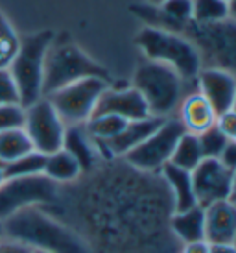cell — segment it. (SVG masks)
<instances>
[{"label": "cell", "mask_w": 236, "mask_h": 253, "mask_svg": "<svg viewBox=\"0 0 236 253\" xmlns=\"http://www.w3.org/2000/svg\"><path fill=\"white\" fill-rule=\"evenodd\" d=\"M83 78H102L109 82V72L94 59H90L74 42H69L67 39L56 41L54 37L44 59L42 96H48Z\"/></svg>", "instance_id": "cell-4"}, {"label": "cell", "mask_w": 236, "mask_h": 253, "mask_svg": "<svg viewBox=\"0 0 236 253\" xmlns=\"http://www.w3.org/2000/svg\"><path fill=\"white\" fill-rule=\"evenodd\" d=\"M220 161H222L229 170H233V172H235V170H236V141L227 142V146H225V150H223Z\"/></svg>", "instance_id": "cell-33"}, {"label": "cell", "mask_w": 236, "mask_h": 253, "mask_svg": "<svg viewBox=\"0 0 236 253\" xmlns=\"http://www.w3.org/2000/svg\"><path fill=\"white\" fill-rule=\"evenodd\" d=\"M160 177L164 179L170 196H172V204H174V211H185L197 205L194 194V185H192V174L188 170H183L175 167L172 163H166L160 169Z\"/></svg>", "instance_id": "cell-17"}, {"label": "cell", "mask_w": 236, "mask_h": 253, "mask_svg": "<svg viewBox=\"0 0 236 253\" xmlns=\"http://www.w3.org/2000/svg\"><path fill=\"white\" fill-rule=\"evenodd\" d=\"M227 202L236 207V170L233 172V181H231V190H229V196H227Z\"/></svg>", "instance_id": "cell-36"}, {"label": "cell", "mask_w": 236, "mask_h": 253, "mask_svg": "<svg viewBox=\"0 0 236 253\" xmlns=\"http://www.w3.org/2000/svg\"><path fill=\"white\" fill-rule=\"evenodd\" d=\"M185 131L187 129L177 117H168L146 141H142L137 148H133L122 159L125 163H129L133 169L159 174L160 169L166 163H170L175 144Z\"/></svg>", "instance_id": "cell-9"}, {"label": "cell", "mask_w": 236, "mask_h": 253, "mask_svg": "<svg viewBox=\"0 0 236 253\" xmlns=\"http://www.w3.org/2000/svg\"><path fill=\"white\" fill-rule=\"evenodd\" d=\"M34 146H32V141L24 131V127L0 131V163H4V167L7 163L30 154Z\"/></svg>", "instance_id": "cell-22"}, {"label": "cell", "mask_w": 236, "mask_h": 253, "mask_svg": "<svg viewBox=\"0 0 236 253\" xmlns=\"http://www.w3.org/2000/svg\"><path fill=\"white\" fill-rule=\"evenodd\" d=\"M208 253H236L235 244H208Z\"/></svg>", "instance_id": "cell-35"}, {"label": "cell", "mask_w": 236, "mask_h": 253, "mask_svg": "<svg viewBox=\"0 0 236 253\" xmlns=\"http://www.w3.org/2000/svg\"><path fill=\"white\" fill-rule=\"evenodd\" d=\"M104 113L118 115L125 120H139L150 117L146 102L135 87H122V89L107 87L94 109V115H104Z\"/></svg>", "instance_id": "cell-13"}, {"label": "cell", "mask_w": 236, "mask_h": 253, "mask_svg": "<svg viewBox=\"0 0 236 253\" xmlns=\"http://www.w3.org/2000/svg\"><path fill=\"white\" fill-rule=\"evenodd\" d=\"M159 11L168 21L187 22L192 19V0H166Z\"/></svg>", "instance_id": "cell-28"}, {"label": "cell", "mask_w": 236, "mask_h": 253, "mask_svg": "<svg viewBox=\"0 0 236 253\" xmlns=\"http://www.w3.org/2000/svg\"><path fill=\"white\" fill-rule=\"evenodd\" d=\"M205 209V242L207 244H235L236 207L227 200L203 207Z\"/></svg>", "instance_id": "cell-15"}, {"label": "cell", "mask_w": 236, "mask_h": 253, "mask_svg": "<svg viewBox=\"0 0 236 253\" xmlns=\"http://www.w3.org/2000/svg\"><path fill=\"white\" fill-rule=\"evenodd\" d=\"M6 237L48 253H90L89 244L70 227L48 216L41 207H28L4 220Z\"/></svg>", "instance_id": "cell-2"}, {"label": "cell", "mask_w": 236, "mask_h": 253, "mask_svg": "<svg viewBox=\"0 0 236 253\" xmlns=\"http://www.w3.org/2000/svg\"><path fill=\"white\" fill-rule=\"evenodd\" d=\"M197 139H199V146H201L205 159H220L225 146H227V142H229V139L220 131V127L216 124L207 127L205 131H201L197 135Z\"/></svg>", "instance_id": "cell-26"}, {"label": "cell", "mask_w": 236, "mask_h": 253, "mask_svg": "<svg viewBox=\"0 0 236 253\" xmlns=\"http://www.w3.org/2000/svg\"><path fill=\"white\" fill-rule=\"evenodd\" d=\"M2 237H6V229H4V222L0 220V239H2Z\"/></svg>", "instance_id": "cell-40"}, {"label": "cell", "mask_w": 236, "mask_h": 253, "mask_svg": "<svg viewBox=\"0 0 236 253\" xmlns=\"http://www.w3.org/2000/svg\"><path fill=\"white\" fill-rule=\"evenodd\" d=\"M216 111L201 92L187 94L179 104V120L188 133L199 135L207 127L216 124Z\"/></svg>", "instance_id": "cell-16"}, {"label": "cell", "mask_w": 236, "mask_h": 253, "mask_svg": "<svg viewBox=\"0 0 236 253\" xmlns=\"http://www.w3.org/2000/svg\"><path fill=\"white\" fill-rule=\"evenodd\" d=\"M233 141H236V137H235V139H233Z\"/></svg>", "instance_id": "cell-44"}, {"label": "cell", "mask_w": 236, "mask_h": 253, "mask_svg": "<svg viewBox=\"0 0 236 253\" xmlns=\"http://www.w3.org/2000/svg\"><path fill=\"white\" fill-rule=\"evenodd\" d=\"M26 107L22 104H2L0 106V131L24 127Z\"/></svg>", "instance_id": "cell-27"}, {"label": "cell", "mask_w": 236, "mask_h": 253, "mask_svg": "<svg viewBox=\"0 0 236 253\" xmlns=\"http://www.w3.org/2000/svg\"><path fill=\"white\" fill-rule=\"evenodd\" d=\"M223 2H229V0H223Z\"/></svg>", "instance_id": "cell-43"}, {"label": "cell", "mask_w": 236, "mask_h": 253, "mask_svg": "<svg viewBox=\"0 0 236 253\" xmlns=\"http://www.w3.org/2000/svg\"><path fill=\"white\" fill-rule=\"evenodd\" d=\"M107 87L109 82L102 78H83L44 98L50 100L65 126H81L94 115L98 100Z\"/></svg>", "instance_id": "cell-7"}, {"label": "cell", "mask_w": 236, "mask_h": 253, "mask_svg": "<svg viewBox=\"0 0 236 253\" xmlns=\"http://www.w3.org/2000/svg\"><path fill=\"white\" fill-rule=\"evenodd\" d=\"M137 44L148 59L172 67L185 82H194L203 69L194 44L170 30L146 26L139 32Z\"/></svg>", "instance_id": "cell-6"}, {"label": "cell", "mask_w": 236, "mask_h": 253, "mask_svg": "<svg viewBox=\"0 0 236 253\" xmlns=\"http://www.w3.org/2000/svg\"><path fill=\"white\" fill-rule=\"evenodd\" d=\"M185 82L177 72L159 61L146 59L139 65L133 78V87L144 98L150 115L168 119L175 109H179L185 94Z\"/></svg>", "instance_id": "cell-5"}, {"label": "cell", "mask_w": 236, "mask_h": 253, "mask_svg": "<svg viewBox=\"0 0 236 253\" xmlns=\"http://www.w3.org/2000/svg\"><path fill=\"white\" fill-rule=\"evenodd\" d=\"M24 131L30 137L35 152L48 155L63 148L67 126L50 104V100L42 96L26 107Z\"/></svg>", "instance_id": "cell-10"}, {"label": "cell", "mask_w": 236, "mask_h": 253, "mask_svg": "<svg viewBox=\"0 0 236 253\" xmlns=\"http://www.w3.org/2000/svg\"><path fill=\"white\" fill-rule=\"evenodd\" d=\"M57 196V183L44 176L6 177L0 185V220L13 216L15 212L52 204Z\"/></svg>", "instance_id": "cell-8"}, {"label": "cell", "mask_w": 236, "mask_h": 253, "mask_svg": "<svg viewBox=\"0 0 236 253\" xmlns=\"http://www.w3.org/2000/svg\"><path fill=\"white\" fill-rule=\"evenodd\" d=\"M166 119L162 117H146V119L139 120H129L127 126L109 141H94L96 142L98 155L102 154L107 159H115V157H124L125 154H129L133 148H137L142 141H146L148 137L157 129Z\"/></svg>", "instance_id": "cell-12"}, {"label": "cell", "mask_w": 236, "mask_h": 253, "mask_svg": "<svg viewBox=\"0 0 236 253\" xmlns=\"http://www.w3.org/2000/svg\"><path fill=\"white\" fill-rule=\"evenodd\" d=\"M177 253H208V244L205 240L201 242H190V244H183Z\"/></svg>", "instance_id": "cell-34"}, {"label": "cell", "mask_w": 236, "mask_h": 253, "mask_svg": "<svg viewBox=\"0 0 236 253\" xmlns=\"http://www.w3.org/2000/svg\"><path fill=\"white\" fill-rule=\"evenodd\" d=\"M231 109L236 113V94H235V100H233V107H231Z\"/></svg>", "instance_id": "cell-41"}, {"label": "cell", "mask_w": 236, "mask_h": 253, "mask_svg": "<svg viewBox=\"0 0 236 253\" xmlns=\"http://www.w3.org/2000/svg\"><path fill=\"white\" fill-rule=\"evenodd\" d=\"M2 104H21L17 85L7 67H0V106Z\"/></svg>", "instance_id": "cell-30"}, {"label": "cell", "mask_w": 236, "mask_h": 253, "mask_svg": "<svg viewBox=\"0 0 236 253\" xmlns=\"http://www.w3.org/2000/svg\"><path fill=\"white\" fill-rule=\"evenodd\" d=\"M44 161H46V155L32 150L30 154L22 155V157H19V159H15L11 163H7L6 167H4V174H6V177L37 176V174H42Z\"/></svg>", "instance_id": "cell-24"}, {"label": "cell", "mask_w": 236, "mask_h": 253, "mask_svg": "<svg viewBox=\"0 0 236 253\" xmlns=\"http://www.w3.org/2000/svg\"><path fill=\"white\" fill-rule=\"evenodd\" d=\"M17 46H19V39L13 34V30L9 28V24L0 17V67H7Z\"/></svg>", "instance_id": "cell-29"}, {"label": "cell", "mask_w": 236, "mask_h": 253, "mask_svg": "<svg viewBox=\"0 0 236 253\" xmlns=\"http://www.w3.org/2000/svg\"><path fill=\"white\" fill-rule=\"evenodd\" d=\"M0 253H32V248L15 239L2 237L0 239Z\"/></svg>", "instance_id": "cell-32"}, {"label": "cell", "mask_w": 236, "mask_h": 253, "mask_svg": "<svg viewBox=\"0 0 236 253\" xmlns=\"http://www.w3.org/2000/svg\"><path fill=\"white\" fill-rule=\"evenodd\" d=\"M54 32L44 30L19 39V46L7 63V71L13 78L19 98L24 107L42 98V76L44 59L50 44L54 41Z\"/></svg>", "instance_id": "cell-3"}, {"label": "cell", "mask_w": 236, "mask_h": 253, "mask_svg": "<svg viewBox=\"0 0 236 253\" xmlns=\"http://www.w3.org/2000/svg\"><path fill=\"white\" fill-rule=\"evenodd\" d=\"M148 2H150V4H148V6L160 7V6H162V4H164V2H166V0H148Z\"/></svg>", "instance_id": "cell-38"}, {"label": "cell", "mask_w": 236, "mask_h": 253, "mask_svg": "<svg viewBox=\"0 0 236 253\" xmlns=\"http://www.w3.org/2000/svg\"><path fill=\"white\" fill-rule=\"evenodd\" d=\"M227 17L236 21V0H229L227 2Z\"/></svg>", "instance_id": "cell-37"}, {"label": "cell", "mask_w": 236, "mask_h": 253, "mask_svg": "<svg viewBox=\"0 0 236 253\" xmlns=\"http://www.w3.org/2000/svg\"><path fill=\"white\" fill-rule=\"evenodd\" d=\"M227 19V2L223 0H192V21L218 22Z\"/></svg>", "instance_id": "cell-25"}, {"label": "cell", "mask_w": 236, "mask_h": 253, "mask_svg": "<svg viewBox=\"0 0 236 253\" xmlns=\"http://www.w3.org/2000/svg\"><path fill=\"white\" fill-rule=\"evenodd\" d=\"M63 148L74 155L81 170H92L98 161V150L94 139L87 133L85 124L81 126H67Z\"/></svg>", "instance_id": "cell-19"}, {"label": "cell", "mask_w": 236, "mask_h": 253, "mask_svg": "<svg viewBox=\"0 0 236 253\" xmlns=\"http://www.w3.org/2000/svg\"><path fill=\"white\" fill-rule=\"evenodd\" d=\"M81 167L74 155L67 152L65 148L57 150L54 154L46 155V161H44V170L42 174L52 179L54 183H72L76 181L78 177L81 176Z\"/></svg>", "instance_id": "cell-20"}, {"label": "cell", "mask_w": 236, "mask_h": 253, "mask_svg": "<svg viewBox=\"0 0 236 253\" xmlns=\"http://www.w3.org/2000/svg\"><path fill=\"white\" fill-rule=\"evenodd\" d=\"M32 253H48V252H42V250H32Z\"/></svg>", "instance_id": "cell-42"}, {"label": "cell", "mask_w": 236, "mask_h": 253, "mask_svg": "<svg viewBox=\"0 0 236 253\" xmlns=\"http://www.w3.org/2000/svg\"><path fill=\"white\" fill-rule=\"evenodd\" d=\"M199 92L208 100L216 115L229 111L236 94V76L222 69H201L197 78Z\"/></svg>", "instance_id": "cell-14"}, {"label": "cell", "mask_w": 236, "mask_h": 253, "mask_svg": "<svg viewBox=\"0 0 236 253\" xmlns=\"http://www.w3.org/2000/svg\"><path fill=\"white\" fill-rule=\"evenodd\" d=\"M216 126L220 127V131H222L229 141H233L236 137V113L233 111V109H229V111L218 115V117H216Z\"/></svg>", "instance_id": "cell-31"}, {"label": "cell", "mask_w": 236, "mask_h": 253, "mask_svg": "<svg viewBox=\"0 0 236 253\" xmlns=\"http://www.w3.org/2000/svg\"><path fill=\"white\" fill-rule=\"evenodd\" d=\"M170 229L181 244L205 240V209L194 205L185 211H174L170 216Z\"/></svg>", "instance_id": "cell-18"}, {"label": "cell", "mask_w": 236, "mask_h": 253, "mask_svg": "<svg viewBox=\"0 0 236 253\" xmlns=\"http://www.w3.org/2000/svg\"><path fill=\"white\" fill-rule=\"evenodd\" d=\"M203 159H205V157H203L197 135L185 131V133L181 135L179 141H177V144H175L174 154H172V157H170V163L183 170L192 172Z\"/></svg>", "instance_id": "cell-21"}, {"label": "cell", "mask_w": 236, "mask_h": 253, "mask_svg": "<svg viewBox=\"0 0 236 253\" xmlns=\"http://www.w3.org/2000/svg\"><path fill=\"white\" fill-rule=\"evenodd\" d=\"M196 202L201 207L227 200L233 181V170H229L220 159H203L192 172Z\"/></svg>", "instance_id": "cell-11"}, {"label": "cell", "mask_w": 236, "mask_h": 253, "mask_svg": "<svg viewBox=\"0 0 236 253\" xmlns=\"http://www.w3.org/2000/svg\"><path fill=\"white\" fill-rule=\"evenodd\" d=\"M133 11L148 22V26L170 30L192 42L201 57L203 69H222L236 76V21L223 19L218 22H175L162 17L159 7L137 6Z\"/></svg>", "instance_id": "cell-1"}, {"label": "cell", "mask_w": 236, "mask_h": 253, "mask_svg": "<svg viewBox=\"0 0 236 253\" xmlns=\"http://www.w3.org/2000/svg\"><path fill=\"white\" fill-rule=\"evenodd\" d=\"M6 179V174H4V163H0V185Z\"/></svg>", "instance_id": "cell-39"}, {"label": "cell", "mask_w": 236, "mask_h": 253, "mask_svg": "<svg viewBox=\"0 0 236 253\" xmlns=\"http://www.w3.org/2000/svg\"><path fill=\"white\" fill-rule=\"evenodd\" d=\"M235 246H236V240H235Z\"/></svg>", "instance_id": "cell-45"}, {"label": "cell", "mask_w": 236, "mask_h": 253, "mask_svg": "<svg viewBox=\"0 0 236 253\" xmlns=\"http://www.w3.org/2000/svg\"><path fill=\"white\" fill-rule=\"evenodd\" d=\"M129 120L122 119L118 115L111 113H104V115H92L87 122H85V129L87 133L94 139V141H109L113 137H117Z\"/></svg>", "instance_id": "cell-23"}]
</instances>
